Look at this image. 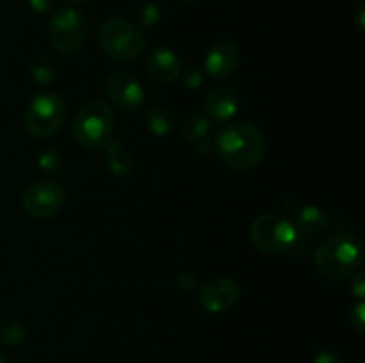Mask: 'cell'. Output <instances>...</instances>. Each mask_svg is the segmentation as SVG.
I'll use <instances>...</instances> for the list:
<instances>
[{"label": "cell", "instance_id": "8992f818", "mask_svg": "<svg viewBox=\"0 0 365 363\" xmlns=\"http://www.w3.org/2000/svg\"><path fill=\"white\" fill-rule=\"evenodd\" d=\"M66 117V102L53 91L36 95L25 114V127L29 134L38 139L52 137L61 130Z\"/></svg>", "mask_w": 365, "mask_h": 363}, {"label": "cell", "instance_id": "484cf974", "mask_svg": "<svg viewBox=\"0 0 365 363\" xmlns=\"http://www.w3.org/2000/svg\"><path fill=\"white\" fill-rule=\"evenodd\" d=\"M177 285L182 288V290H185V292L192 290V288L196 287V276H195V274H191V273H182L180 276H178V283Z\"/></svg>", "mask_w": 365, "mask_h": 363}, {"label": "cell", "instance_id": "4316f807", "mask_svg": "<svg viewBox=\"0 0 365 363\" xmlns=\"http://www.w3.org/2000/svg\"><path fill=\"white\" fill-rule=\"evenodd\" d=\"M314 363H341V358L331 351H321L319 354L314 358Z\"/></svg>", "mask_w": 365, "mask_h": 363}, {"label": "cell", "instance_id": "9c48e42d", "mask_svg": "<svg viewBox=\"0 0 365 363\" xmlns=\"http://www.w3.org/2000/svg\"><path fill=\"white\" fill-rule=\"evenodd\" d=\"M106 95L125 112H134L145 102V89L138 78L127 71H114L106 78Z\"/></svg>", "mask_w": 365, "mask_h": 363}, {"label": "cell", "instance_id": "d4e9b609", "mask_svg": "<svg viewBox=\"0 0 365 363\" xmlns=\"http://www.w3.org/2000/svg\"><path fill=\"white\" fill-rule=\"evenodd\" d=\"M27 2L36 14H46L53 7V0H27Z\"/></svg>", "mask_w": 365, "mask_h": 363}, {"label": "cell", "instance_id": "4fadbf2b", "mask_svg": "<svg viewBox=\"0 0 365 363\" xmlns=\"http://www.w3.org/2000/svg\"><path fill=\"white\" fill-rule=\"evenodd\" d=\"M148 71L153 80L160 82V84H173L180 77V59L171 48L157 46L148 57Z\"/></svg>", "mask_w": 365, "mask_h": 363}, {"label": "cell", "instance_id": "7c38bea8", "mask_svg": "<svg viewBox=\"0 0 365 363\" xmlns=\"http://www.w3.org/2000/svg\"><path fill=\"white\" fill-rule=\"evenodd\" d=\"M203 109H205V116L210 121H228L237 114V93L228 85H217L212 91H209Z\"/></svg>", "mask_w": 365, "mask_h": 363}, {"label": "cell", "instance_id": "603a6c76", "mask_svg": "<svg viewBox=\"0 0 365 363\" xmlns=\"http://www.w3.org/2000/svg\"><path fill=\"white\" fill-rule=\"evenodd\" d=\"M203 82V73L198 68H189L184 73V85L187 89H198Z\"/></svg>", "mask_w": 365, "mask_h": 363}, {"label": "cell", "instance_id": "7a4b0ae2", "mask_svg": "<svg viewBox=\"0 0 365 363\" xmlns=\"http://www.w3.org/2000/svg\"><path fill=\"white\" fill-rule=\"evenodd\" d=\"M314 262L328 281H344L362 262V242L355 235H331L317 246Z\"/></svg>", "mask_w": 365, "mask_h": 363}, {"label": "cell", "instance_id": "8fae6325", "mask_svg": "<svg viewBox=\"0 0 365 363\" xmlns=\"http://www.w3.org/2000/svg\"><path fill=\"white\" fill-rule=\"evenodd\" d=\"M239 64H241L239 48L232 41L223 39V41L212 45V48L207 52L203 68L209 77L216 78V80H225L237 71Z\"/></svg>", "mask_w": 365, "mask_h": 363}, {"label": "cell", "instance_id": "5bb4252c", "mask_svg": "<svg viewBox=\"0 0 365 363\" xmlns=\"http://www.w3.org/2000/svg\"><path fill=\"white\" fill-rule=\"evenodd\" d=\"M107 148V166H109V171L116 177H127L134 171L135 160L134 155L130 153V149L120 142L118 139H110Z\"/></svg>", "mask_w": 365, "mask_h": 363}, {"label": "cell", "instance_id": "83f0119b", "mask_svg": "<svg viewBox=\"0 0 365 363\" xmlns=\"http://www.w3.org/2000/svg\"><path fill=\"white\" fill-rule=\"evenodd\" d=\"M68 2H73V4H81V2H88V0H68Z\"/></svg>", "mask_w": 365, "mask_h": 363}, {"label": "cell", "instance_id": "ffe728a7", "mask_svg": "<svg viewBox=\"0 0 365 363\" xmlns=\"http://www.w3.org/2000/svg\"><path fill=\"white\" fill-rule=\"evenodd\" d=\"M160 9L155 2H141L135 7V20L143 25V27H155L160 21Z\"/></svg>", "mask_w": 365, "mask_h": 363}, {"label": "cell", "instance_id": "5b68a950", "mask_svg": "<svg viewBox=\"0 0 365 363\" xmlns=\"http://www.w3.org/2000/svg\"><path fill=\"white\" fill-rule=\"evenodd\" d=\"M250 238L259 251L267 255H282L296 244L298 230L285 217L277 214H264L252 223Z\"/></svg>", "mask_w": 365, "mask_h": 363}, {"label": "cell", "instance_id": "cb8c5ba5", "mask_svg": "<svg viewBox=\"0 0 365 363\" xmlns=\"http://www.w3.org/2000/svg\"><path fill=\"white\" fill-rule=\"evenodd\" d=\"M351 292L359 301H364L365 298V274L364 273L351 274Z\"/></svg>", "mask_w": 365, "mask_h": 363}, {"label": "cell", "instance_id": "2e32d148", "mask_svg": "<svg viewBox=\"0 0 365 363\" xmlns=\"http://www.w3.org/2000/svg\"><path fill=\"white\" fill-rule=\"evenodd\" d=\"M327 226V214L316 205L303 206L296 214V230H299L305 235H314Z\"/></svg>", "mask_w": 365, "mask_h": 363}, {"label": "cell", "instance_id": "e0dca14e", "mask_svg": "<svg viewBox=\"0 0 365 363\" xmlns=\"http://www.w3.org/2000/svg\"><path fill=\"white\" fill-rule=\"evenodd\" d=\"M210 132V120L205 114L192 112L182 123V134H184L185 141L189 142H200L205 141L207 135Z\"/></svg>", "mask_w": 365, "mask_h": 363}, {"label": "cell", "instance_id": "7402d4cb", "mask_svg": "<svg viewBox=\"0 0 365 363\" xmlns=\"http://www.w3.org/2000/svg\"><path fill=\"white\" fill-rule=\"evenodd\" d=\"M349 320H351V326L355 327L359 333L365 331V302L359 301L353 306L351 313H349Z\"/></svg>", "mask_w": 365, "mask_h": 363}, {"label": "cell", "instance_id": "f1b7e54d", "mask_svg": "<svg viewBox=\"0 0 365 363\" xmlns=\"http://www.w3.org/2000/svg\"><path fill=\"white\" fill-rule=\"evenodd\" d=\"M0 363H6V358H4L2 352H0Z\"/></svg>", "mask_w": 365, "mask_h": 363}, {"label": "cell", "instance_id": "f546056e", "mask_svg": "<svg viewBox=\"0 0 365 363\" xmlns=\"http://www.w3.org/2000/svg\"><path fill=\"white\" fill-rule=\"evenodd\" d=\"M182 2H187L189 4V2H195V0H182Z\"/></svg>", "mask_w": 365, "mask_h": 363}, {"label": "cell", "instance_id": "9a60e30c", "mask_svg": "<svg viewBox=\"0 0 365 363\" xmlns=\"http://www.w3.org/2000/svg\"><path fill=\"white\" fill-rule=\"evenodd\" d=\"M146 125H148V130L157 137H168L177 128V120L164 107H152L146 112Z\"/></svg>", "mask_w": 365, "mask_h": 363}, {"label": "cell", "instance_id": "d6986e66", "mask_svg": "<svg viewBox=\"0 0 365 363\" xmlns=\"http://www.w3.org/2000/svg\"><path fill=\"white\" fill-rule=\"evenodd\" d=\"M25 335H27V331L20 320H9L0 327V344L6 345V347H14L25 340Z\"/></svg>", "mask_w": 365, "mask_h": 363}, {"label": "cell", "instance_id": "44dd1931", "mask_svg": "<svg viewBox=\"0 0 365 363\" xmlns=\"http://www.w3.org/2000/svg\"><path fill=\"white\" fill-rule=\"evenodd\" d=\"M38 164H39V167H41L43 171H48V173H52V171H57V167H59V164H61V159H59V153H57V149H53V148L45 149V152L39 155Z\"/></svg>", "mask_w": 365, "mask_h": 363}, {"label": "cell", "instance_id": "6da1fadb", "mask_svg": "<svg viewBox=\"0 0 365 363\" xmlns=\"http://www.w3.org/2000/svg\"><path fill=\"white\" fill-rule=\"evenodd\" d=\"M214 148L225 166L235 171H250L262 162L266 141L255 125L237 121L221 128Z\"/></svg>", "mask_w": 365, "mask_h": 363}, {"label": "cell", "instance_id": "277c9868", "mask_svg": "<svg viewBox=\"0 0 365 363\" xmlns=\"http://www.w3.org/2000/svg\"><path fill=\"white\" fill-rule=\"evenodd\" d=\"M98 41L103 52L120 63L138 59L146 45L141 28L123 18H109L103 21L100 25Z\"/></svg>", "mask_w": 365, "mask_h": 363}, {"label": "cell", "instance_id": "3957f363", "mask_svg": "<svg viewBox=\"0 0 365 363\" xmlns=\"http://www.w3.org/2000/svg\"><path fill=\"white\" fill-rule=\"evenodd\" d=\"M114 114L102 100L84 103L73 121V135L88 149L106 148L113 139Z\"/></svg>", "mask_w": 365, "mask_h": 363}, {"label": "cell", "instance_id": "30bf717a", "mask_svg": "<svg viewBox=\"0 0 365 363\" xmlns=\"http://www.w3.org/2000/svg\"><path fill=\"white\" fill-rule=\"evenodd\" d=\"M198 298L207 312H227L239 301V285L230 276H216L202 285Z\"/></svg>", "mask_w": 365, "mask_h": 363}, {"label": "cell", "instance_id": "ba28073f", "mask_svg": "<svg viewBox=\"0 0 365 363\" xmlns=\"http://www.w3.org/2000/svg\"><path fill=\"white\" fill-rule=\"evenodd\" d=\"M66 203V189L56 180H39L29 185L21 196L24 210L39 221L52 219Z\"/></svg>", "mask_w": 365, "mask_h": 363}, {"label": "cell", "instance_id": "52a82bcc", "mask_svg": "<svg viewBox=\"0 0 365 363\" xmlns=\"http://www.w3.org/2000/svg\"><path fill=\"white\" fill-rule=\"evenodd\" d=\"M48 39L61 53H75L88 41V20L73 7H61L48 21Z\"/></svg>", "mask_w": 365, "mask_h": 363}, {"label": "cell", "instance_id": "ac0fdd59", "mask_svg": "<svg viewBox=\"0 0 365 363\" xmlns=\"http://www.w3.org/2000/svg\"><path fill=\"white\" fill-rule=\"evenodd\" d=\"M31 77L39 85L52 84L56 78V63L45 53H38L31 60Z\"/></svg>", "mask_w": 365, "mask_h": 363}]
</instances>
